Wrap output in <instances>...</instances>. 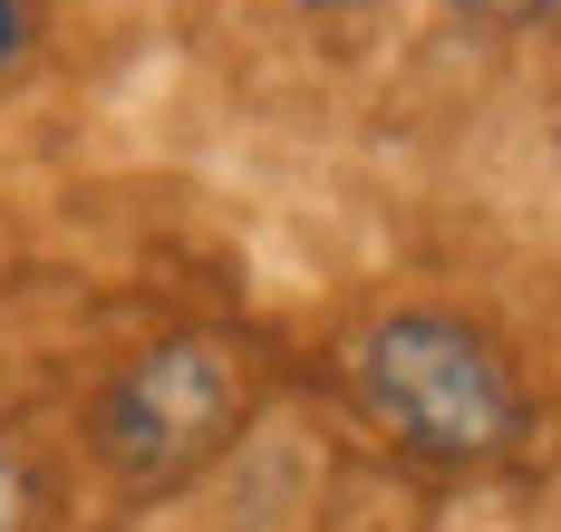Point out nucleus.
<instances>
[{"instance_id": "obj_4", "label": "nucleus", "mask_w": 561, "mask_h": 532, "mask_svg": "<svg viewBox=\"0 0 561 532\" xmlns=\"http://www.w3.org/2000/svg\"><path fill=\"white\" fill-rule=\"evenodd\" d=\"M455 20H474V30H552L561 0H446Z\"/></svg>"}, {"instance_id": "obj_6", "label": "nucleus", "mask_w": 561, "mask_h": 532, "mask_svg": "<svg viewBox=\"0 0 561 532\" xmlns=\"http://www.w3.org/2000/svg\"><path fill=\"white\" fill-rule=\"evenodd\" d=\"M272 10H290V20H348V10H378V0H272Z\"/></svg>"}, {"instance_id": "obj_1", "label": "nucleus", "mask_w": 561, "mask_h": 532, "mask_svg": "<svg viewBox=\"0 0 561 532\" xmlns=\"http://www.w3.org/2000/svg\"><path fill=\"white\" fill-rule=\"evenodd\" d=\"M348 388H358L368 426L397 455H416L436 474H484L533 436V397H523L513 349L465 310H426L416 300V310L358 320Z\"/></svg>"}, {"instance_id": "obj_5", "label": "nucleus", "mask_w": 561, "mask_h": 532, "mask_svg": "<svg viewBox=\"0 0 561 532\" xmlns=\"http://www.w3.org/2000/svg\"><path fill=\"white\" fill-rule=\"evenodd\" d=\"M39 49V0H0V78H20Z\"/></svg>"}, {"instance_id": "obj_7", "label": "nucleus", "mask_w": 561, "mask_h": 532, "mask_svg": "<svg viewBox=\"0 0 561 532\" xmlns=\"http://www.w3.org/2000/svg\"><path fill=\"white\" fill-rule=\"evenodd\" d=\"M552 146H561V117H552Z\"/></svg>"}, {"instance_id": "obj_2", "label": "nucleus", "mask_w": 561, "mask_h": 532, "mask_svg": "<svg viewBox=\"0 0 561 532\" xmlns=\"http://www.w3.org/2000/svg\"><path fill=\"white\" fill-rule=\"evenodd\" d=\"M252 416V358L232 339H156L116 368L78 416V455L116 504H165L224 455Z\"/></svg>"}, {"instance_id": "obj_3", "label": "nucleus", "mask_w": 561, "mask_h": 532, "mask_svg": "<svg viewBox=\"0 0 561 532\" xmlns=\"http://www.w3.org/2000/svg\"><path fill=\"white\" fill-rule=\"evenodd\" d=\"M68 513V474L30 426H0V532H58Z\"/></svg>"}]
</instances>
